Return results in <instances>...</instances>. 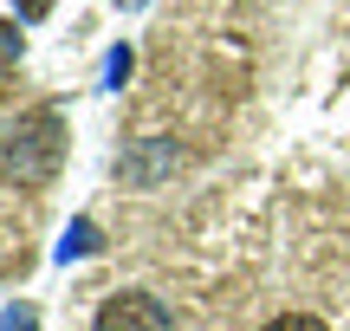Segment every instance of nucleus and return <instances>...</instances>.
Returning a JSON list of instances; mask_svg holds the SVG:
<instances>
[{"instance_id":"7ed1b4c3","label":"nucleus","mask_w":350,"mask_h":331,"mask_svg":"<svg viewBox=\"0 0 350 331\" xmlns=\"http://www.w3.org/2000/svg\"><path fill=\"white\" fill-rule=\"evenodd\" d=\"M260 331H325V319H312V312H279V319L260 325Z\"/></svg>"},{"instance_id":"f03ea898","label":"nucleus","mask_w":350,"mask_h":331,"mask_svg":"<svg viewBox=\"0 0 350 331\" xmlns=\"http://www.w3.org/2000/svg\"><path fill=\"white\" fill-rule=\"evenodd\" d=\"M98 331H175V319L156 293H117L98 306Z\"/></svg>"},{"instance_id":"39448f33","label":"nucleus","mask_w":350,"mask_h":331,"mask_svg":"<svg viewBox=\"0 0 350 331\" xmlns=\"http://www.w3.org/2000/svg\"><path fill=\"white\" fill-rule=\"evenodd\" d=\"M46 7H52V0H20V13H26V20H39Z\"/></svg>"},{"instance_id":"f257e3e1","label":"nucleus","mask_w":350,"mask_h":331,"mask_svg":"<svg viewBox=\"0 0 350 331\" xmlns=\"http://www.w3.org/2000/svg\"><path fill=\"white\" fill-rule=\"evenodd\" d=\"M65 163V117L59 111H20L0 124V182L46 189Z\"/></svg>"},{"instance_id":"20e7f679","label":"nucleus","mask_w":350,"mask_h":331,"mask_svg":"<svg viewBox=\"0 0 350 331\" xmlns=\"http://www.w3.org/2000/svg\"><path fill=\"white\" fill-rule=\"evenodd\" d=\"M0 331H39V319H33V312H13V319L0 325Z\"/></svg>"}]
</instances>
